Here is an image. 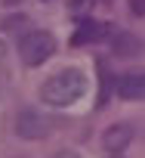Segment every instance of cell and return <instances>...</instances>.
<instances>
[{
    "instance_id": "cell-2",
    "label": "cell",
    "mask_w": 145,
    "mask_h": 158,
    "mask_svg": "<svg viewBox=\"0 0 145 158\" xmlns=\"http://www.w3.org/2000/svg\"><path fill=\"white\" fill-rule=\"evenodd\" d=\"M53 53H56V37L49 31H43V28H34V31L22 34V40H19V56H22V62L28 68L43 65Z\"/></svg>"
},
{
    "instance_id": "cell-6",
    "label": "cell",
    "mask_w": 145,
    "mask_h": 158,
    "mask_svg": "<svg viewBox=\"0 0 145 158\" xmlns=\"http://www.w3.org/2000/svg\"><path fill=\"white\" fill-rule=\"evenodd\" d=\"M105 34H108V25H102V22H93V19H84V22L77 25L74 37H71V44H74V47H84V44L102 40Z\"/></svg>"
},
{
    "instance_id": "cell-1",
    "label": "cell",
    "mask_w": 145,
    "mask_h": 158,
    "mask_svg": "<svg viewBox=\"0 0 145 158\" xmlns=\"http://www.w3.org/2000/svg\"><path fill=\"white\" fill-rule=\"evenodd\" d=\"M84 93H87V74L80 68H62L40 84V99L53 109L74 106Z\"/></svg>"
},
{
    "instance_id": "cell-3",
    "label": "cell",
    "mask_w": 145,
    "mask_h": 158,
    "mask_svg": "<svg viewBox=\"0 0 145 158\" xmlns=\"http://www.w3.org/2000/svg\"><path fill=\"white\" fill-rule=\"evenodd\" d=\"M49 118L46 115H40L37 109H22L19 115H16V136H22V139H43V136H49Z\"/></svg>"
},
{
    "instance_id": "cell-4",
    "label": "cell",
    "mask_w": 145,
    "mask_h": 158,
    "mask_svg": "<svg viewBox=\"0 0 145 158\" xmlns=\"http://www.w3.org/2000/svg\"><path fill=\"white\" fill-rule=\"evenodd\" d=\"M130 143H133V127H130V124H123V121H117V124L105 127V133H102V146H105L111 155H120Z\"/></svg>"
},
{
    "instance_id": "cell-9",
    "label": "cell",
    "mask_w": 145,
    "mask_h": 158,
    "mask_svg": "<svg viewBox=\"0 0 145 158\" xmlns=\"http://www.w3.org/2000/svg\"><path fill=\"white\" fill-rule=\"evenodd\" d=\"M53 158H77V155H74V152H71V149H62V152H56Z\"/></svg>"
},
{
    "instance_id": "cell-11",
    "label": "cell",
    "mask_w": 145,
    "mask_h": 158,
    "mask_svg": "<svg viewBox=\"0 0 145 158\" xmlns=\"http://www.w3.org/2000/svg\"><path fill=\"white\" fill-rule=\"evenodd\" d=\"M3 3H6V6H13V3H19V0H3Z\"/></svg>"
},
{
    "instance_id": "cell-8",
    "label": "cell",
    "mask_w": 145,
    "mask_h": 158,
    "mask_svg": "<svg viewBox=\"0 0 145 158\" xmlns=\"http://www.w3.org/2000/svg\"><path fill=\"white\" fill-rule=\"evenodd\" d=\"M130 13L133 16H145V0H130Z\"/></svg>"
},
{
    "instance_id": "cell-7",
    "label": "cell",
    "mask_w": 145,
    "mask_h": 158,
    "mask_svg": "<svg viewBox=\"0 0 145 158\" xmlns=\"http://www.w3.org/2000/svg\"><path fill=\"white\" fill-rule=\"evenodd\" d=\"M136 47H139V40H136L133 34H117V37H114V53H120V56L136 53Z\"/></svg>"
},
{
    "instance_id": "cell-5",
    "label": "cell",
    "mask_w": 145,
    "mask_h": 158,
    "mask_svg": "<svg viewBox=\"0 0 145 158\" xmlns=\"http://www.w3.org/2000/svg\"><path fill=\"white\" fill-rule=\"evenodd\" d=\"M117 96L120 99H145V71H127L117 77Z\"/></svg>"
},
{
    "instance_id": "cell-12",
    "label": "cell",
    "mask_w": 145,
    "mask_h": 158,
    "mask_svg": "<svg viewBox=\"0 0 145 158\" xmlns=\"http://www.w3.org/2000/svg\"><path fill=\"white\" fill-rule=\"evenodd\" d=\"M108 158H120V155H108Z\"/></svg>"
},
{
    "instance_id": "cell-10",
    "label": "cell",
    "mask_w": 145,
    "mask_h": 158,
    "mask_svg": "<svg viewBox=\"0 0 145 158\" xmlns=\"http://www.w3.org/2000/svg\"><path fill=\"white\" fill-rule=\"evenodd\" d=\"M3 56H6V47H3V40H0V62H3Z\"/></svg>"
}]
</instances>
